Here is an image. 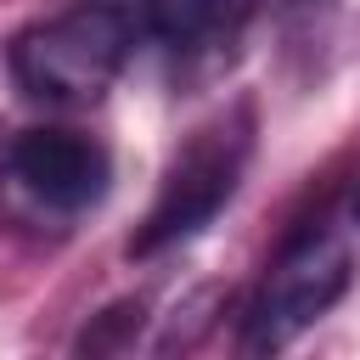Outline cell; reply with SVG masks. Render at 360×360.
<instances>
[{
    "label": "cell",
    "mask_w": 360,
    "mask_h": 360,
    "mask_svg": "<svg viewBox=\"0 0 360 360\" xmlns=\"http://www.w3.org/2000/svg\"><path fill=\"white\" fill-rule=\"evenodd\" d=\"M354 225H360V191H354Z\"/></svg>",
    "instance_id": "obj_7"
},
{
    "label": "cell",
    "mask_w": 360,
    "mask_h": 360,
    "mask_svg": "<svg viewBox=\"0 0 360 360\" xmlns=\"http://www.w3.org/2000/svg\"><path fill=\"white\" fill-rule=\"evenodd\" d=\"M248 158H253V107L248 101H236L219 118H208L202 129H191L186 146L169 158L141 231L129 236V259L169 253V248L191 242L202 225H214V214L236 197Z\"/></svg>",
    "instance_id": "obj_2"
},
{
    "label": "cell",
    "mask_w": 360,
    "mask_h": 360,
    "mask_svg": "<svg viewBox=\"0 0 360 360\" xmlns=\"http://www.w3.org/2000/svg\"><path fill=\"white\" fill-rule=\"evenodd\" d=\"M135 332H141V304H135V298H124V304L101 309V315H96V326H84L79 349H90V354H101V349H124Z\"/></svg>",
    "instance_id": "obj_6"
},
{
    "label": "cell",
    "mask_w": 360,
    "mask_h": 360,
    "mask_svg": "<svg viewBox=\"0 0 360 360\" xmlns=\"http://www.w3.org/2000/svg\"><path fill=\"white\" fill-rule=\"evenodd\" d=\"M253 17L259 0H141V45L163 56L180 90H197L236 62Z\"/></svg>",
    "instance_id": "obj_4"
},
{
    "label": "cell",
    "mask_w": 360,
    "mask_h": 360,
    "mask_svg": "<svg viewBox=\"0 0 360 360\" xmlns=\"http://www.w3.org/2000/svg\"><path fill=\"white\" fill-rule=\"evenodd\" d=\"M141 51V0H84L11 39V79L28 101L90 107Z\"/></svg>",
    "instance_id": "obj_1"
},
{
    "label": "cell",
    "mask_w": 360,
    "mask_h": 360,
    "mask_svg": "<svg viewBox=\"0 0 360 360\" xmlns=\"http://www.w3.org/2000/svg\"><path fill=\"white\" fill-rule=\"evenodd\" d=\"M354 281V253L338 231H298L264 270L248 315H242V354H276L304 338Z\"/></svg>",
    "instance_id": "obj_3"
},
{
    "label": "cell",
    "mask_w": 360,
    "mask_h": 360,
    "mask_svg": "<svg viewBox=\"0 0 360 360\" xmlns=\"http://www.w3.org/2000/svg\"><path fill=\"white\" fill-rule=\"evenodd\" d=\"M6 180L45 214H84L112 186V158L79 129H22L6 146Z\"/></svg>",
    "instance_id": "obj_5"
}]
</instances>
